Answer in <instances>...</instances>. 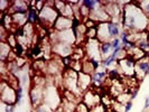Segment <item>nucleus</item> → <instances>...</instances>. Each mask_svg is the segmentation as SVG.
Wrapping results in <instances>:
<instances>
[{
	"instance_id": "obj_27",
	"label": "nucleus",
	"mask_w": 149,
	"mask_h": 112,
	"mask_svg": "<svg viewBox=\"0 0 149 112\" xmlns=\"http://www.w3.org/2000/svg\"><path fill=\"white\" fill-rule=\"evenodd\" d=\"M111 44H112V48L116 49V48H118L119 46H121V39H120L119 37L113 38L111 40Z\"/></svg>"
},
{
	"instance_id": "obj_24",
	"label": "nucleus",
	"mask_w": 149,
	"mask_h": 112,
	"mask_svg": "<svg viewBox=\"0 0 149 112\" xmlns=\"http://www.w3.org/2000/svg\"><path fill=\"white\" fill-rule=\"evenodd\" d=\"M74 112H90V109L81 101V102H79V103L76 104V108H75Z\"/></svg>"
},
{
	"instance_id": "obj_22",
	"label": "nucleus",
	"mask_w": 149,
	"mask_h": 112,
	"mask_svg": "<svg viewBox=\"0 0 149 112\" xmlns=\"http://www.w3.org/2000/svg\"><path fill=\"white\" fill-rule=\"evenodd\" d=\"M6 43L9 44V46L11 48H15L16 46H17V44H18V38L16 37V35L14 33H9L7 39H6Z\"/></svg>"
},
{
	"instance_id": "obj_4",
	"label": "nucleus",
	"mask_w": 149,
	"mask_h": 112,
	"mask_svg": "<svg viewBox=\"0 0 149 112\" xmlns=\"http://www.w3.org/2000/svg\"><path fill=\"white\" fill-rule=\"evenodd\" d=\"M0 97L3 104H17V92L16 89L9 85L6 81H1Z\"/></svg>"
},
{
	"instance_id": "obj_14",
	"label": "nucleus",
	"mask_w": 149,
	"mask_h": 112,
	"mask_svg": "<svg viewBox=\"0 0 149 112\" xmlns=\"http://www.w3.org/2000/svg\"><path fill=\"white\" fill-rule=\"evenodd\" d=\"M13 53V48L6 42H0V60L1 62H7L10 54Z\"/></svg>"
},
{
	"instance_id": "obj_8",
	"label": "nucleus",
	"mask_w": 149,
	"mask_h": 112,
	"mask_svg": "<svg viewBox=\"0 0 149 112\" xmlns=\"http://www.w3.org/2000/svg\"><path fill=\"white\" fill-rule=\"evenodd\" d=\"M82 102L86 105L89 109L94 108L95 105L100 104L101 103V95L97 93L94 90L90 89L89 91H86L84 94H83Z\"/></svg>"
},
{
	"instance_id": "obj_20",
	"label": "nucleus",
	"mask_w": 149,
	"mask_h": 112,
	"mask_svg": "<svg viewBox=\"0 0 149 112\" xmlns=\"http://www.w3.org/2000/svg\"><path fill=\"white\" fill-rule=\"evenodd\" d=\"M28 53H29L30 56H33L34 58H37L38 56H40V55H42V53H43V49H42V45L34 44L33 46H31V48H30V51Z\"/></svg>"
},
{
	"instance_id": "obj_13",
	"label": "nucleus",
	"mask_w": 149,
	"mask_h": 112,
	"mask_svg": "<svg viewBox=\"0 0 149 112\" xmlns=\"http://www.w3.org/2000/svg\"><path fill=\"white\" fill-rule=\"evenodd\" d=\"M108 71H97L91 75L92 76V85L94 88H101L102 86L105 79L108 77Z\"/></svg>"
},
{
	"instance_id": "obj_33",
	"label": "nucleus",
	"mask_w": 149,
	"mask_h": 112,
	"mask_svg": "<svg viewBox=\"0 0 149 112\" xmlns=\"http://www.w3.org/2000/svg\"><path fill=\"white\" fill-rule=\"evenodd\" d=\"M146 57H147V58H148V61H149V51L146 53Z\"/></svg>"
},
{
	"instance_id": "obj_23",
	"label": "nucleus",
	"mask_w": 149,
	"mask_h": 112,
	"mask_svg": "<svg viewBox=\"0 0 149 112\" xmlns=\"http://www.w3.org/2000/svg\"><path fill=\"white\" fill-rule=\"evenodd\" d=\"M54 111H55V110H54L53 108H51L49 105L45 104V103L38 105L37 108L34 109V112H54Z\"/></svg>"
},
{
	"instance_id": "obj_10",
	"label": "nucleus",
	"mask_w": 149,
	"mask_h": 112,
	"mask_svg": "<svg viewBox=\"0 0 149 112\" xmlns=\"http://www.w3.org/2000/svg\"><path fill=\"white\" fill-rule=\"evenodd\" d=\"M30 8V1L25 0H18L13 1L11 7L9 9L8 14H27Z\"/></svg>"
},
{
	"instance_id": "obj_28",
	"label": "nucleus",
	"mask_w": 149,
	"mask_h": 112,
	"mask_svg": "<svg viewBox=\"0 0 149 112\" xmlns=\"http://www.w3.org/2000/svg\"><path fill=\"white\" fill-rule=\"evenodd\" d=\"M138 93H139V88L137 86V88H134L132 91H131V93H130V100H134L137 95H138Z\"/></svg>"
},
{
	"instance_id": "obj_1",
	"label": "nucleus",
	"mask_w": 149,
	"mask_h": 112,
	"mask_svg": "<svg viewBox=\"0 0 149 112\" xmlns=\"http://www.w3.org/2000/svg\"><path fill=\"white\" fill-rule=\"evenodd\" d=\"M121 24L123 29L129 31H143L149 26V19L140 8L130 1L122 7Z\"/></svg>"
},
{
	"instance_id": "obj_2",
	"label": "nucleus",
	"mask_w": 149,
	"mask_h": 112,
	"mask_svg": "<svg viewBox=\"0 0 149 112\" xmlns=\"http://www.w3.org/2000/svg\"><path fill=\"white\" fill-rule=\"evenodd\" d=\"M62 84L64 89L73 92L76 95L82 94V92L79 89V73L72 70L71 67L64 68L62 75Z\"/></svg>"
},
{
	"instance_id": "obj_32",
	"label": "nucleus",
	"mask_w": 149,
	"mask_h": 112,
	"mask_svg": "<svg viewBox=\"0 0 149 112\" xmlns=\"http://www.w3.org/2000/svg\"><path fill=\"white\" fill-rule=\"evenodd\" d=\"M27 79H28V76H27V74H24L22 77V85H25L26 83H27Z\"/></svg>"
},
{
	"instance_id": "obj_18",
	"label": "nucleus",
	"mask_w": 149,
	"mask_h": 112,
	"mask_svg": "<svg viewBox=\"0 0 149 112\" xmlns=\"http://www.w3.org/2000/svg\"><path fill=\"white\" fill-rule=\"evenodd\" d=\"M82 5L85 6L90 10V14L95 11L97 8L101 6V1H97V0H83Z\"/></svg>"
},
{
	"instance_id": "obj_26",
	"label": "nucleus",
	"mask_w": 149,
	"mask_h": 112,
	"mask_svg": "<svg viewBox=\"0 0 149 112\" xmlns=\"http://www.w3.org/2000/svg\"><path fill=\"white\" fill-rule=\"evenodd\" d=\"M90 112H107V108L102 103H100V104L95 105L94 108L90 109Z\"/></svg>"
},
{
	"instance_id": "obj_19",
	"label": "nucleus",
	"mask_w": 149,
	"mask_h": 112,
	"mask_svg": "<svg viewBox=\"0 0 149 112\" xmlns=\"http://www.w3.org/2000/svg\"><path fill=\"white\" fill-rule=\"evenodd\" d=\"M137 47L140 48L143 52H148L149 51V36H146V37H142L140 40L137 42Z\"/></svg>"
},
{
	"instance_id": "obj_3",
	"label": "nucleus",
	"mask_w": 149,
	"mask_h": 112,
	"mask_svg": "<svg viewBox=\"0 0 149 112\" xmlns=\"http://www.w3.org/2000/svg\"><path fill=\"white\" fill-rule=\"evenodd\" d=\"M60 17V13L56 10L55 6L45 5V7L39 11V22L43 27H53L56 19Z\"/></svg>"
},
{
	"instance_id": "obj_16",
	"label": "nucleus",
	"mask_w": 149,
	"mask_h": 112,
	"mask_svg": "<svg viewBox=\"0 0 149 112\" xmlns=\"http://www.w3.org/2000/svg\"><path fill=\"white\" fill-rule=\"evenodd\" d=\"M100 52H101V55H102V60H103V58H107L108 56H110L111 53L113 52L111 42H103V43H100Z\"/></svg>"
},
{
	"instance_id": "obj_25",
	"label": "nucleus",
	"mask_w": 149,
	"mask_h": 112,
	"mask_svg": "<svg viewBox=\"0 0 149 112\" xmlns=\"http://www.w3.org/2000/svg\"><path fill=\"white\" fill-rule=\"evenodd\" d=\"M16 92H17V104L19 105L20 103H22V97H24V88L20 85L18 89L16 90Z\"/></svg>"
},
{
	"instance_id": "obj_31",
	"label": "nucleus",
	"mask_w": 149,
	"mask_h": 112,
	"mask_svg": "<svg viewBox=\"0 0 149 112\" xmlns=\"http://www.w3.org/2000/svg\"><path fill=\"white\" fill-rule=\"evenodd\" d=\"M149 109V95L146 97V100H145V104H143V110L147 111Z\"/></svg>"
},
{
	"instance_id": "obj_6",
	"label": "nucleus",
	"mask_w": 149,
	"mask_h": 112,
	"mask_svg": "<svg viewBox=\"0 0 149 112\" xmlns=\"http://www.w3.org/2000/svg\"><path fill=\"white\" fill-rule=\"evenodd\" d=\"M136 63H137V61H134V57L128 55L126 58H123V60L118 62V66H119L118 70L121 71L123 74H126L127 76H134Z\"/></svg>"
},
{
	"instance_id": "obj_17",
	"label": "nucleus",
	"mask_w": 149,
	"mask_h": 112,
	"mask_svg": "<svg viewBox=\"0 0 149 112\" xmlns=\"http://www.w3.org/2000/svg\"><path fill=\"white\" fill-rule=\"evenodd\" d=\"M27 22L30 25H35L39 22V13L35 8H29L27 13Z\"/></svg>"
},
{
	"instance_id": "obj_12",
	"label": "nucleus",
	"mask_w": 149,
	"mask_h": 112,
	"mask_svg": "<svg viewBox=\"0 0 149 112\" xmlns=\"http://www.w3.org/2000/svg\"><path fill=\"white\" fill-rule=\"evenodd\" d=\"M92 85V76L86 74L84 72L79 73V89L82 93H85L90 90V86Z\"/></svg>"
},
{
	"instance_id": "obj_34",
	"label": "nucleus",
	"mask_w": 149,
	"mask_h": 112,
	"mask_svg": "<svg viewBox=\"0 0 149 112\" xmlns=\"http://www.w3.org/2000/svg\"><path fill=\"white\" fill-rule=\"evenodd\" d=\"M147 75H148V76H149V71H148V73H147Z\"/></svg>"
},
{
	"instance_id": "obj_5",
	"label": "nucleus",
	"mask_w": 149,
	"mask_h": 112,
	"mask_svg": "<svg viewBox=\"0 0 149 112\" xmlns=\"http://www.w3.org/2000/svg\"><path fill=\"white\" fill-rule=\"evenodd\" d=\"M45 88L44 84H33L29 91V101L31 106L35 109L44 103Z\"/></svg>"
},
{
	"instance_id": "obj_11",
	"label": "nucleus",
	"mask_w": 149,
	"mask_h": 112,
	"mask_svg": "<svg viewBox=\"0 0 149 112\" xmlns=\"http://www.w3.org/2000/svg\"><path fill=\"white\" fill-rule=\"evenodd\" d=\"M72 25H73V19L60 15V17L56 19V22L54 24L53 28L55 31H64V30L72 29Z\"/></svg>"
},
{
	"instance_id": "obj_15",
	"label": "nucleus",
	"mask_w": 149,
	"mask_h": 112,
	"mask_svg": "<svg viewBox=\"0 0 149 112\" xmlns=\"http://www.w3.org/2000/svg\"><path fill=\"white\" fill-rule=\"evenodd\" d=\"M108 30H109V34L111 36V40L113 38L119 37L121 31H122L120 29V25L118 22H108Z\"/></svg>"
},
{
	"instance_id": "obj_30",
	"label": "nucleus",
	"mask_w": 149,
	"mask_h": 112,
	"mask_svg": "<svg viewBox=\"0 0 149 112\" xmlns=\"http://www.w3.org/2000/svg\"><path fill=\"white\" fill-rule=\"evenodd\" d=\"M15 105L13 104H5V112H14Z\"/></svg>"
},
{
	"instance_id": "obj_21",
	"label": "nucleus",
	"mask_w": 149,
	"mask_h": 112,
	"mask_svg": "<svg viewBox=\"0 0 149 112\" xmlns=\"http://www.w3.org/2000/svg\"><path fill=\"white\" fill-rule=\"evenodd\" d=\"M108 79L113 81V82L120 81V71L118 68H113V70L108 71Z\"/></svg>"
},
{
	"instance_id": "obj_7",
	"label": "nucleus",
	"mask_w": 149,
	"mask_h": 112,
	"mask_svg": "<svg viewBox=\"0 0 149 112\" xmlns=\"http://www.w3.org/2000/svg\"><path fill=\"white\" fill-rule=\"evenodd\" d=\"M73 51L74 49H73L72 45L70 44H65L62 42H56V43L52 44V52L54 53V55L60 56L61 58L71 56L73 54Z\"/></svg>"
},
{
	"instance_id": "obj_29",
	"label": "nucleus",
	"mask_w": 149,
	"mask_h": 112,
	"mask_svg": "<svg viewBox=\"0 0 149 112\" xmlns=\"http://www.w3.org/2000/svg\"><path fill=\"white\" fill-rule=\"evenodd\" d=\"M132 109V100H129L125 103V112H130Z\"/></svg>"
},
{
	"instance_id": "obj_9",
	"label": "nucleus",
	"mask_w": 149,
	"mask_h": 112,
	"mask_svg": "<svg viewBox=\"0 0 149 112\" xmlns=\"http://www.w3.org/2000/svg\"><path fill=\"white\" fill-rule=\"evenodd\" d=\"M149 71V61L145 56L143 58L139 60L136 63V68H134V77H137L138 80H141L145 75H147Z\"/></svg>"
}]
</instances>
